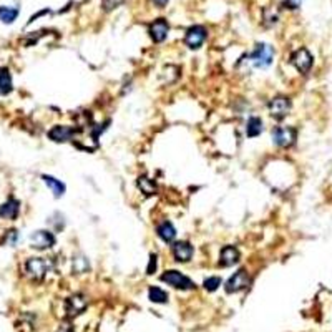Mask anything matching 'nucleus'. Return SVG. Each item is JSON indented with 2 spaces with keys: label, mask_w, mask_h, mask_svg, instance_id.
Masks as SVG:
<instances>
[{
  "label": "nucleus",
  "mask_w": 332,
  "mask_h": 332,
  "mask_svg": "<svg viewBox=\"0 0 332 332\" xmlns=\"http://www.w3.org/2000/svg\"><path fill=\"white\" fill-rule=\"evenodd\" d=\"M274 58V48L269 44H258L251 54L241 60H248L254 68H268L272 64Z\"/></svg>",
  "instance_id": "f257e3e1"
},
{
  "label": "nucleus",
  "mask_w": 332,
  "mask_h": 332,
  "mask_svg": "<svg viewBox=\"0 0 332 332\" xmlns=\"http://www.w3.org/2000/svg\"><path fill=\"white\" fill-rule=\"evenodd\" d=\"M24 268L28 278H32L34 281H42L54 269V261L46 258H30Z\"/></svg>",
  "instance_id": "f03ea898"
},
{
  "label": "nucleus",
  "mask_w": 332,
  "mask_h": 332,
  "mask_svg": "<svg viewBox=\"0 0 332 332\" xmlns=\"http://www.w3.org/2000/svg\"><path fill=\"white\" fill-rule=\"evenodd\" d=\"M162 281L168 284V286H173V288L181 289V290H190V289H194V288H196L194 282L191 281L188 276L181 274L180 271H174V269L163 272V274H162Z\"/></svg>",
  "instance_id": "7ed1b4c3"
},
{
  "label": "nucleus",
  "mask_w": 332,
  "mask_h": 332,
  "mask_svg": "<svg viewBox=\"0 0 332 332\" xmlns=\"http://www.w3.org/2000/svg\"><path fill=\"white\" fill-rule=\"evenodd\" d=\"M86 306H88V299L83 294L70 296V298H66L65 302H64L65 318H68V319L76 318V316H80L83 310L86 309Z\"/></svg>",
  "instance_id": "20e7f679"
},
{
  "label": "nucleus",
  "mask_w": 332,
  "mask_h": 332,
  "mask_svg": "<svg viewBox=\"0 0 332 332\" xmlns=\"http://www.w3.org/2000/svg\"><path fill=\"white\" fill-rule=\"evenodd\" d=\"M249 284H251V278H249L246 269L242 268L228 279L224 284V290L228 294H234V292H240V290H244Z\"/></svg>",
  "instance_id": "39448f33"
},
{
  "label": "nucleus",
  "mask_w": 332,
  "mask_h": 332,
  "mask_svg": "<svg viewBox=\"0 0 332 332\" xmlns=\"http://www.w3.org/2000/svg\"><path fill=\"white\" fill-rule=\"evenodd\" d=\"M206 37H208L206 27H203V25H193L184 34V45L190 46L191 50H198L204 44Z\"/></svg>",
  "instance_id": "423d86ee"
},
{
  "label": "nucleus",
  "mask_w": 332,
  "mask_h": 332,
  "mask_svg": "<svg viewBox=\"0 0 332 332\" xmlns=\"http://www.w3.org/2000/svg\"><path fill=\"white\" fill-rule=\"evenodd\" d=\"M298 132L292 126H278L272 132V142L279 148H289L296 143Z\"/></svg>",
  "instance_id": "0eeeda50"
},
{
  "label": "nucleus",
  "mask_w": 332,
  "mask_h": 332,
  "mask_svg": "<svg viewBox=\"0 0 332 332\" xmlns=\"http://www.w3.org/2000/svg\"><path fill=\"white\" fill-rule=\"evenodd\" d=\"M290 64L298 68V72L306 75V74H309L310 68H312L314 58L308 48H298L292 55H290Z\"/></svg>",
  "instance_id": "6e6552de"
},
{
  "label": "nucleus",
  "mask_w": 332,
  "mask_h": 332,
  "mask_svg": "<svg viewBox=\"0 0 332 332\" xmlns=\"http://www.w3.org/2000/svg\"><path fill=\"white\" fill-rule=\"evenodd\" d=\"M290 100L288 96H274L271 102H269V113L274 120H282V118L288 116V113L290 112Z\"/></svg>",
  "instance_id": "1a4fd4ad"
},
{
  "label": "nucleus",
  "mask_w": 332,
  "mask_h": 332,
  "mask_svg": "<svg viewBox=\"0 0 332 332\" xmlns=\"http://www.w3.org/2000/svg\"><path fill=\"white\" fill-rule=\"evenodd\" d=\"M30 244H32L34 249L44 251V249H48L55 244V234L52 231L38 230L30 234Z\"/></svg>",
  "instance_id": "9d476101"
},
{
  "label": "nucleus",
  "mask_w": 332,
  "mask_h": 332,
  "mask_svg": "<svg viewBox=\"0 0 332 332\" xmlns=\"http://www.w3.org/2000/svg\"><path fill=\"white\" fill-rule=\"evenodd\" d=\"M171 254H173L174 261L178 262H188L194 254V248L188 241H176L171 246Z\"/></svg>",
  "instance_id": "9b49d317"
},
{
  "label": "nucleus",
  "mask_w": 332,
  "mask_h": 332,
  "mask_svg": "<svg viewBox=\"0 0 332 332\" xmlns=\"http://www.w3.org/2000/svg\"><path fill=\"white\" fill-rule=\"evenodd\" d=\"M168 32H170V24L166 18H156L148 27V34L154 44H162V42H164V38L168 37Z\"/></svg>",
  "instance_id": "f8f14e48"
},
{
  "label": "nucleus",
  "mask_w": 332,
  "mask_h": 332,
  "mask_svg": "<svg viewBox=\"0 0 332 332\" xmlns=\"http://www.w3.org/2000/svg\"><path fill=\"white\" fill-rule=\"evenodd\" d=\"M76 130L72 126H64V124H55L54 128L48 132V138L55 143H65L70 142L75 136Z\"/></svg>",
  "instance_id": "ddd939ff"
},
{
  "label": "nucleus",
  "mask_w": 332,
  "mask_h": 332,
  "mask_svg": "<svg viewBox=\"0 0 332 332\" xmlns=\"http://www.w3.org/2000/svg\"><path fill=\"white\" fill-rule=\"evenodd\" d=\"M240 251H238V248L236 246H224L221 249V252H220V266L221 268H231V266H234V264L240 261Z\"/></svg>",
  "instance_id": "4468645a"
},
{
  "label": "nucleus",
  "mask_w": 332,
  "mask_h": 332,
  "mask_svg": "<svg viewBox=\"0 0 332 332\" xmlns=\"http://www.w3.org/2000/svg\"><path fill=\"white\" fill-rule=\"evenodd\" d=\"M18 212H20V203L15 198H8L0 206V218H4V220H12V221L17 220Z\"/></svg>",
  "instance_id": "2eb2a0df"
},
{
  "label": "nucleus",
  "mask_w": 332,
  "mask_h": 332,
  "mask_svg": "<svg viewBox=\"0 0 332 332\" xmlns=\"http://www.w3.org/2000/svg\"><path fill=\"white\" fill-rule=\"evenodd\" d=\"M156 234L160 240L168 244V242H173L176 240V228L173 226V222L163 221L162 224L156 226Z\"/></svg>",
  "instance_id": "dca6fc26"
},
{
  "label": "nucleus",
  "mask_w": 332,
  "mask_h": 332,
  "mask_svg": "<svg viewBox=\"0 0 332 332\" xmlns=\"http://www.w3.org/2000/svg\"><path fill=\"white\" fill-rule=\"evenodd\" d=\"M42 180H44V183L50 188V191L54 193L55 198H62V196L65 194L66 188H65V184L62 183L60 180H56V178H54V176H50V174H42Z\"/></svg>",
  "instance_id": "f3484780"
},
{
  "label": "nucleus",
  "mask_w": 332,
  "mask_h": 332,
  "mask_svg": "<svg viewBox=\"0 0 332 332\" xmlns=\"http://www.w3.org/2000/svg\"><path fill=\"white\" fill-rule=\"evenodd\" d=\"M136 186L142 190V193H144L146 196L156 194V191H158L156 183H154L153 180H150L148 176H140V178L136 180Z\"/></svg>",
  "instance_id": "a211bd4d"
},
{
  "label": "nucleus",
  "mask_w": 332,
  "mask_h": 332,
  "mask_svg": "<svg viewBox=\"0 0 332 332\" xmlns=\"http://www.w3.org/2000/svg\"><path fill=\"white\" fill-rule=\"evenodd\" d=\"M12 92V75L7 66L0 68V93L2 95H8Z\"/></svg>",
  "instance_id": "6ab92c4d"
},
{
  "label": "nucleus",
  "mask_w": 332,
  "mask_h": 332,
  "mask_svg": "<svg viewBox=\"0 0 332 332\" xmlns=\"http://www.w3.org/2000/svg\"><path fill=\"white\" fill-rule=\"evenodd\" d=\"M262 133V120L258 116H251L246 124V134L249 138H256Z\"/></svg>",
  "instance_id": "aec40b11"
},
{
  "label": "nucleus",
  "mask_w": 332,
  "mask_h": 332,
  "mask_svg": "<svg viewBox=\"0 0 332 332\" xmlns=\"http://www.w3.org/2000/svg\"><path fill=\"white\" fill-rule=\"evenodd\" d=\"M20 10L17 7H7V5H0V20L4 24H14L17 20Z\"/></svg>",
  "instance_id": "412c9836"
},
{
  "label": "nucleus",
  "mask_w": 332,
  "mask_h": 332,
  "mask_svg": "<svg viewBox=\"0 0 332 332\" xmlns=\"http://www.w3.org/2000/svg\"><path fill=\"white\" fill-rule=\"evenodd\" d=\"M148 298L152 302H156V304H164L166 300H168V294H166V290H163L162 288H156V286H152L148 290Z\"/></svg>",
  "instance_id": "4be33fe9"
},
{
  "label": "nucleus",
  "mask_w": 332,
  "mask_h": 332,
  "mask_svg": "<svg viewBox=\"0 0 332 332\" xmlns=\"http://www.w3.org/2000/svg\"><path fill=\"white\" fill-rule=\"evenodd\" d=\"M90 269V264H88V259L85 256H76L74 258V272L76 274H83Z\"/></svg>",
  "instance_id": "5701e85b"
},
{
  "label": "nucleus",
  "mask_w": 332,
  "mask_h": 332,
  "mask_svg": "<svg viewBox=\"0 0 332 332\" xmlns=\"http://www.w3.org/2000/svg\"><path fill=\"white\" fill-rule=\"evenodd\" d=\"M203 286H204V289H206V290H210V292H214V290L221 286V278H218V276H211V278H208V279H204Z\"/></svg>",
  "instance_id": "b1692460"
},
{
  "label": "nucleus",
  "mask_w": 332,
  "mask_h": 332,
  "mask_svg": "<svg viewBox=\"0 0 332 332\" xmlns=\"http://www.w3.org/2000/svg\"><path fill=\"white\" fill-rule=\"evenodd\" d=\"M124 2V0H102V7L105 12H112L113 8L120 7V5Z\"/></svg>",
  "instance_id": "393cba45"
},
{
  "label": "nucleus",
  "mask_w": 332,
  "mask_h": 332,
  "mask_svg": "<svg viewBox=\"0 0 332 332\" xmlns=\"http://www.w3.org/2000/svg\"><path fill=\"white\" fill-rule=\"evenodd\" d=\"M156 268H158V256H156V254H150V262H148V268H146V274H148V276L154 274Z\"/></svg>",
  "instance_id": "a878e982"
},
{
  "label": "nucleus",
  "mask_w": 332,
  "mask_h": 332,
  "mask_svg": "<svg viewBox=\"0 0 332 332\" xmlns=\"http://www.w3.org/2000/svg\"><path fill=\"white\" fill-rule=\"evenodd\" d=\"M17 238H18V234H17V231H15V230L7 231V232H5V238H4V244L14 246V244H15V241H17Z\"/></svg>",
  "instance_id": "bb28decb"
},
{
  "label": "nucleus",
  "mask_w": 332,
  "mask_h": 332,
  "mask_svg": "<svg viewBox=\"0 0 332 332\" xmlns=\"http://www.w3.org/2000/svg\"><path fill=\"white\" fill-rule=\"evenodd\" d=\"M300 2H302V0H286V5L289 8H299Z\"/></svg>",
  "instance_id": "cd10ccee"
},
{
  "label": "nucleus",
  "mask_w": 332,
  "mask_h": 332,
  "mask_svg": "<svg viewBox=\"0 0 332 332\" xmlns=\"http://www.w3.org/2000/svg\"><path fill=\"white\" fill-rule=\"evenodd\" d=\"M152 2H153L154 5H156V7L163 8V7H166V5H168L170 0H152Z\"/></svg>",
  "instance_id": "c85d7f7f"
},
{
  "label": "nucleus",
  "mask_w": 332,
  "mask_h": 332,
  "mask_svg": "<svg viewBox=\"0 0 332 332\" xmlns=\"http://www.w3.org/2000/svg\"><path fill=\"white\" fill-rule=\"evenodd\" d=\"M58 332H75V330L72 329L70 324H65V326H62V328L58 329Z\"/></svg>",
  "instance_id": "c756f323"
}]
</instances>
